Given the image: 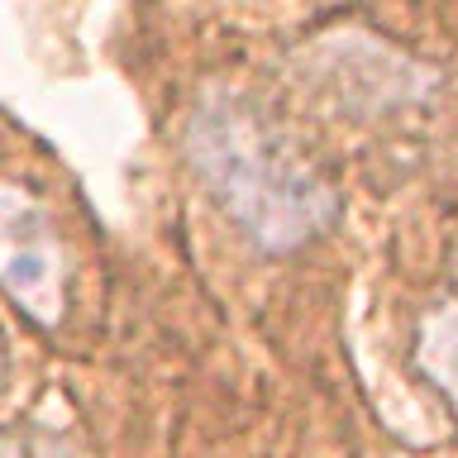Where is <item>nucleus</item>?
<instances>
[{
	"label": "nucleus",
	"instance_id": "nucleus-2",
	"mask_svg": "<svg viewBox=\"0 0 458 458\" xmlns=\"http://www.w3.org/2000/svg\"><path fill=\"white\" fill-rule=\"evenodd\" d=\"M0 286L43 325L63 315V243L24 186L0 182Z\"/></svg>",
	"mask_w": 458,
	"mask_h": 458
},
{
	"label": "nucleus",
	"instance_id": "nucleus-1",
	"mask_svg": "<svg viewBox=\"0 0 458 458\" xmlns=\"http://www.w3.org/2000/svg\"><path fill=\"white\" fill-rule=\"evenodd\" d=\"M186 163L258 249L286 253L335 220V191L263 110L234 91H206L186 124Z\"/></svg>",
	"mask_w": 458,
	"mask_h": 458
},
{
	"label": "nucleus",
	"instance_id": "nucleus-5",
	"mask_svg": "<svg viewBox=\"0 0 458 458\" xmlns=\"http://www.w3.org/2000/svg\"><path fill=\"white\" fill-rule=\"evenodd\" d=\"M0 377H5V329H0Z\"/></svg>",
	"mask_w": 458,
	"mask_h": 458
},
{
	"label": "nucleus",
	"instance_id": "nucleus-4",
	"mask_svg": "<svg viewBox=\"0 0 458 458\" xmlns=\"http://www.w3.org/2000/svg\"><path fill=\"white\" fill-rule=\"evenodd\" d=\"M0 458H77L63 439H48V435H24V439H10L0 444Z\"/></svg>",
	"mask_w": 458,
	"mask_h": 458
},
{
	"label": "nucleus",
	"instance_id": "nucleus-3",
	"mask_svg": "<svg viewBox=\"0 0 458 458\" xmlns=\"http://www.w3.org/2000/svg\"><path fill=\"white\" fill-rule=\"evenodd\" d=\"M415 363H420V372L454 401V411H458V306H439V310L425 315Z\"/></svg>",
	"mask_w": 458,
	"mask_h": 458
}]
</instances>
